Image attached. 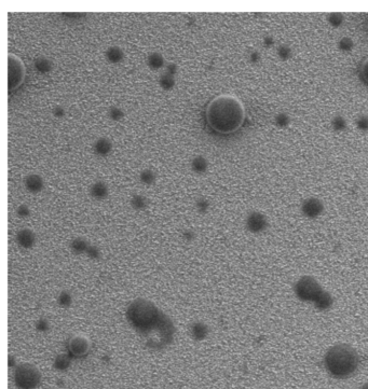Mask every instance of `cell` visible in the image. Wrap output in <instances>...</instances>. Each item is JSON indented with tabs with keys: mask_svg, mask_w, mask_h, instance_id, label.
Masks as SVG:
<instances>
[{
	"mask_svg": "<svg viewBox=\"0 0 368 389\" xmlns=\"http://www.w3.org/2000/svg\"><path fill=\"white\" fill-rule=\"evenodd\" d=\"M130 326L144 339L150 350H162L174 342L176 328L172 319L146 299L132 301L125 311Z\"/></svg>",
	"mask_w": 368,
	"mask_h": 389,
	"instance_id": "cell-1",
	"label": "cell"
},
{
	"mask_svg": "<svg viewBox=\"0 0 368 389\" xmlns=\"http://www.w3.org/2000/svg\"><path fill=\"white\" fill-rule=\"evenodd\" d=\"M209 126L218 134L237 132L244 123L245 109L241 100L233 95L222 94L213 98L205 110Z\"/></svg>",
	"mask_w": 368,
	"mask_h": 389,
	"instance_id": "cell-2",
	"label": "cell"
},
{
	"mask_svg": "<svg viewBox=\"0 0 368 389\" xmlns=\"http://www.w3.org/2000/svg\"><path fill=\"white\" fill-rule=\"evenodd\" d=\"M325 369L330 376L338 380L351 377L359 369L360 356L348 344H337L330 347L324 357Z\"/></svg>",
	"mask_w": 368,
	"mask_h": 389,
	"instance_id": "cell-3",
	"label": "cell"
},
{
	"mask_svg": "<svg viewBox=\"0 0 368 389\" xmlns=\"http://www.w3.org/2000/svg\"><path fill=\"white\" fill-rule=\"evenodd\" d=\"M14 385L19 389H37L41 384V373L30 364H21L14 369Z\"/></svg>",
	"mask_w": 368,
	"mask_h": 389,
	"instance_id": "cell-4",
	"label": "cell"
},
{
	"mask_svg": "<svg viewBox=\"0 0 368 389\" xmlns=\"http://www.w3.org/2000/svg\"><path fill=\"white\" fill-rule=\"evenodd\" d=\"M294 292L298 300L313 304L323 294L324 289L316 278L311 276H303L295 284Z\"/></svg>",
	"mask_w": 368,
	"mask_h": 389,
	"instance_id": "cell-5",
	"label": "cell"
},
{
	"mask_svg": "<svg viewBox=\"0 0 368 389\" xmlns=\"http://www.w3.org/2000/svg\"><path fill=\"white\" fill-rule=\"evenodd\" d=\"M65 349L74 360H83L88 358L92 351V343L84 335H73L66 341Z\"/></svg>",
	"mask_w": 368,
	"mask_h": 389,
	"instance_id": "cell-6",
	"label": "cell"
},
{
	"mask_svg": "<svg viewBox=\"0 0 368 389\" xmlns=\"http://www.w3.org/2000/svg\"><path fill=\"white\" fill-rule=\"evenodd\" d=\"M25 67L21 58L14 54L8 55V90L13 92L20 88L25 79Z\"/></svg>",
	"mask_w": 368,
	"mask_h": 389,
	"instance_id": "cell-7",
	"label": "cell"
},
{
	"mask_svg": "<svg viewBox=\"0 0 368 389\" xmlns=\"http://www.w3.org/2000/svg\"><path fill=\"white\" fill-rule=\"evenodd\" d=\"M245 227L247 231L253 234L263 233L268 228V219L266 215L260 211H252L249 212L245 220Z\"/></svg>",
	"mask_w": 368,
	"mask_h": 389,
	"instance_id": "cell-8",
	"label": "cell"
},
{
	"mask_svg": "<svg viewBox=\"0 0 368 389\" xmlns=\"http://www.w3.org/2000/svg\"><path fill=\"white\" fill-rule=\"evenodd\" d=\"M324 204L323 202L318 198H308L302 202L301 212L308 219H317L323 214Z\"/></svg>",
	"mask_w": 368,
	"mask_h": 389,
	"instance_id": "cell-9",
	"label": "cell"
},
{
	"mask_svg": "<svg viewBox=\"0 0 368 389\" xmlns=\"http://www.w3.org/2000/svg\"><path fill=\"white\" fill-rule=\"evenodd\" d=\"M36 234L30 229H21V230L15 235V241L18 245L23 249H31L36 244Z\"/></svg>",
	"mask_w": 368,
	"mask_h": 389,
	"instance_id": "cell-10",
	"label": "cell"
},
{
	"mask_svg": "<svg viewBox=\"0 0 368 389\" xmlns=\"http://www.w3.org/2000/svg\"><path fill=\"white\" fill-rule=\"evenodd\" d=\"M24 186L29 193H40L45 188V180L38 174H29L24 179Z\"/></svg>",
	"mask_w": 368,
	"mask_h": 389,
	"instance_id": "cell-11",
	"label": "cell"
},
{
	"mask_svg": "<svg viewBox=\"0 0 368 389\" xmlns=\"http://www.w3.org/2000/svg\"><path fill=\"white\" fill-rule=\"evenodd\" d=\"M210 334V328L203 321H195L190 326V335L196 342L204 341Z\"/></svg>",
	"mask_w": 368,
	"mask_h": 389,
	"instance_id": "cell-12",
	"label": "cell"
},
{
	"mask_svg": "<svg viewBox=\"0 0 368 389\" xmlns=\"http://www.w3.org/2000/svg\"><path fill=\"white\" fill-rule=\"evenodd\" d=\"M89 192L92 199L97 201H104L108 198L109 189L104 181H95L94 183L91 184Z\"/></svg>",
	"mask_w": 368,
	"mask_h": 389,
	"instance_id": "cell-13",
	"label": "cell"
},
{
	"mask_svg": "<svg viewBox=\"0 0 368 389\" xmlns=\"http://www.w3.org/2000/svg\"><path fill=\"white\" fill-rule=\"evenodd\" d=\"M111 150H113V142L106 137H100L93 143V152L98 157H107Z\"/></svg>",
	"mask_w": 368,
	"mask_h": 389,
	"instance_id": "cell-14",
	"label": "cell"
},
{
	"mask_svg": "<svg viewBox=\"0 0 368 389\" xmlns=\"http://www.w3.org/2000/svg\"><path fill=\"white\" fill-rule=\"evenodd\" d=\"M73 358L67 353L58 354L53 360V367L58 372H65L72 366Z\"/></svg>",
	"mask_w": 368,
	"mask_h": 389,
	"instance_id": "cell-15",
	"label": "cell"
},
{
	"mask_svg": "<svg viewBox=\"0 0 368 389\" xmlns=\"http://www.w3.org/2000/svg\"><path fill=\"white\" fill-rule=\"evenodd\" d=\"M105 57L110 64H119L124 58V52L118 46H111L105 52Z\"/></svg>",
	"mask_w": 368,
	"mask_h": 389,
	"instance_id": "cell-16",
	"label": "cell"
},
{
	"mask_svg": "<svg viewBox=\"0 0 368 389\" xmlns=\"http://www.w3.org/2000/svg\"><path fill=\"white\" fill-rule=\"evenodd\" d=\"M333 304H334L333 296L330 295L329 292L325 291V290H324L323 294L319 296V299L313 303L314 307H316L317 310L322 311V312L330 310V308H332V306H333Z\"/></svg>",
	"mask_w": 368,
	"mask_h": 389,
	"instance_id": "cell-17",
	"label": "cell"
},
{
	"mask_svg": "<svg viewBox=\"0 0 368 389\" xmlns=\"http://www.w3.org/2000/svg\"><path fill=\"white\" fill-rule=\"evenodd\" d=\"M147 64L149 68L153 69V70H159L163 67H165V60L161 53L159 52H152L147 57Z\"/></svg>",
	"mask_w": 368,
	"mask_h": 389,
	"instance_id": "cell-18",
	"label": "cell"
},
{
	"mask_svg": "<svg viewBox=\"0 0 368 389\" xmlns=\"http://www.w3.org/2000/svg\"><path fill=\"white\" fill-rule=\"evenodd\" d=\"M90 243L83 237H74L71 242V250L74 254H85Z\"/></svg>",
	"mask_w": 368,
	"mask_h": 389,
	"instance_id": "cell-19",
	"label": "cell"
},
{
	"mask_svg": "<svg viewBox=\"0 0 368 389\" xmlns=\"http://www.w3.org/2000/svg\"><path fill=\"white\" fill-rule=\"evenodd\" d=\"M190 166L194 173L202 175L209 168V162H207V160L203 156H196L191 161Z\"/></svg>",
	"mask_w": 368,
	"mask_h": 389,
	"instance_id": "cell-20",
	"label": "cell"
},
{
	"mask_svg": "<svg viewBox=\"0 0 368 389\" xmlns=\"http://www.w3.org/2000/svg\"><path fill=\"white\" fill-rule=\"evenodd\" d=\"M34 68L40 74H47L52 70V63L49 58L40 56L34 61Z\"/></svg>",
	"mask_w": 368,
	"mask_h": 389,
	"instance_id": "cell-21",
	"label": "cell"
},
{
	"mask_svg": "<svg viewBox=\"0 0 368 389\" xmlns=\"http://www.w3.org/2000/svg\"><path fill=\"white\" fill-rule=\"evenodd\" d=\"M131 207L136 211H142L145 210L148 206V199L144 194L136 193L134 195H132V198L130 200Z\"/></svg>",
	"mask_w": 368,
	"mask_h": 389,
	"instance_id": "cell-22",
	"label": "cell"
},
{
	"mask_svg": "<svg viewBox=\"0 0 368 389\" xmlns=\"http://www.w3.org/2000/svg\"><path fill=\"white\" fill-rule=\"evenodd\" d=\"M73 302H74L73 296L71 292L67 290L61 291L56 297L57 305L62 308H69L73 305Z\"/></svg>",
	"mask_w": 368,
	"mask_h": 389,
	"instance_id": "cell-23",
	"label": "cell"
},
{
	"mask_svg": "<svg viewBox=\"0 0 368 389\" xmlns=\"http://www.w3.org/2000/svg\"><path fill=\"white\" fill-rule=\"evenodd\" d=\"M175 77L170 76L168 73H162L159 78V85L163 91H172L175 87Z\"/></svg>",
	"mask_w": 368,
	"mask_h": 389,
	"instance_id": "cell-24",
	"label": "cell"
},
{
	"mask_svg": "<svg viewBox=\"0 0 368 389\" xmlns=\"http://www.w3.org/2000/svg\"><path fill=\"white\" fill-rule=\"evenodd\" d=\"M157 176L152 169H143L140 173V181L144 185H151L156 183Z\"/></svg>",
	"mask_w": 368,
	"mask_h": 389,
	"instance_id": "cell-25",
	"label": "cell"
},
{
	"mask_svg": "<svg viewBox=\"0 0 368 389\" xmlns=\"http://www.w3.org/2000/svg\"><path fill=\"white\" fill-rule=\"evenodd\" d=\"M276 55H278V57L281 61L286 62L292 58L293 49L289 45L282 44V45L278 46V47H276Z\"/></svg>",
	"mask_w": 368,
	"mask_h": 389,
	"instance_id": "cell-26",
	"label": "cell"
},
{
	"mask_svg": "<svg viewBox=\"0 0 368 389\" xmlns=\"http://www.w3.org/2000/svg\"><path fill=\"white\" fill-rule=\"evenodd\" d=\"M337 47L340 52L349 53L354 49V41L350 37H341L337 42Z\"/></svg>",
	"mask_w": 368,
	"mask_h": 389,
	"instance_id": "cell-27",
	"label": "cell"
},
{
	"mask_svg": "<svg viewBox=\"0 0 368 389\" xmlns=\"http://www.w3.org/2000/svg\"><path fill=\"white\" fill-rule=\"evenodd\" d=\"M344 22V15L340 12H332L327 15V23L333 28H339Z\"/></svg>",
	"mask_w": 368,
	"mask_h": 389,
	"instance_id": "cell-28",
	"label": "cell"
},
{
	"mask_svg": "<svg viewBox=\"0 0 368 389\" xmlns=\"http://www.w3.org/2000/svg\"><path fill=\"white\" fill-rule=\"evenodd\" d=\"M346 127H348V121L345 120L344 116L337 114L335 115L333 120H332V129L335 132H343L346 130Z\"/></svg>",
	"mask_w": 368,
	"mask_h": 389,
	"instance_id": "cell-29",
	"label": "cell"
},
{
	"mask_svg": "<svg viewBox=\"0 0 368 389\" xmlns=\"http://www.w3.org/2000/svg\"><path fill=\"white\" fill-rule=\"evenodd\" d=\"M124 111L123 109H121L118 106H111V107L107 111L108 118L114 121V122H119L124 118Z\"/></svg>",
	"mask_w": 368,
	"mask_h": 389,
	"instance_id": "cell-30",
	"label": "cell"
},
{
	"mask_svg": "<svg viewBox=\"0 0 368 389\" xmlns=\"http://www.w3.org/2000/svg\"><path fill=\"white\" fill-rule=\"evenodd\" d=\"M291 123V116L286 113H279L274 116V124L279 129H286Z\"/></svg>",
	"mask_w": 368,
	"mask_h": 389,
	"instance_id": "cell-31",
	"label": "cell"
},
{
	"mask_svg": "<svg viewBox=\"0 0 368 389\" xmlns=\"http://www.w3.org/2000/svg\"><path fill=\"white\" fill-rule=\"evenodd\" d=\"M195 206H196V211H198L199 214L205 215L209 212V210L211 208V202L206 198H203V196H202V198H199L196 201Z\"/></svg>",
	"mask_w": 368,
	"mask_h": 389,
	"instance_id": "cell-32",
	"label": "cell"
},
{
	"mask_svg": "<svg viewBox=\"0 0 368 389\" xmlns=\"http://www.w3.org/2000/svg\"><path fill=\"white\" fill-rule=\"evenodd\" d=\"M356 129L361 132H368V115L361 114L355 120Z\"/></svg>",
	"mask_w": 368,
	"mask_h": 389,
	"instance_id": "cell-33",
	"label": "cell"
},
{
	"mask_svg": "<svg viewBox=\"0 0 368 389\" xmlns=\"http://www.w3.org/2000/svg\"><path fill=\"white\" fill-rule=\"evenodd\" d=\"M85 254H87V257L89 259L98 261V260L100 259V254H102V253H100V249L98 246L90 244V246H89V248L87 250V252H85Z\"/></svg>",
	"mask_w": 368,
	"mask_h": 389,
	"instance_id": "cell-34",
	"label": "cell"
},
{
	"mask_svg": "<svg viewBox=\"0 0 368 389\" xmlns=\"http://www.w3.org/2000/svg\"><path fill=\"white\" fill-rule=\"evenodd\" d=\"M35 328H36V330H37V331H38V332L46 333V332L49 331V329H50V323H49V321L47 320L46 318L41 317V318L38 319V320L36 321V323H35Z\"/></svg>",
	"mask_w": 368,
	"mask_h": 389,
	"instance_id": "cell-35",
	"label": "cell"
},
{
	"mask_svg": "<svg viewBox=\"0 0 368 389\" xmlns=\"http://www.w3.org/2000/svg\"><path fill=\"white\" fill-rule=\"evenodd\" d=\"M15 212H17L18 217H20L21 219H26V218H28L30 216V214H31L30 208L27 205H25V204L19 205L18 208H17V211H15Z\"/></svg>",
	"mask_w": 368,
	"mask_h": 389,
	"instance_id": "cell-36",
	"label": "cell"
},
{
	"mask_svg": "<svg viewBox=\"0 0 368 389\" xmlns=\"http://www.w3.org/2000/svg\"><path fill=\"white\" fill-rule=\"evenodd\" d=\"M196 237V234L194 230H191V229H185V230L181 232V238H183L186 243H193Z\"/></svg>",
	"mask_w": 368,
	"mask_h": 389,
	"instance_id": "cell-37",
	"label": "cell"
},
{
	"mask_svg": "<svg viewBox=\"0 0 368 389\" xmlns=\"http://www.w3.org/2000/svg\"><path fill=\"white\" fill-rule=\"evenodd\" d=\"M164 69H165L164 73H168V74H170V76H173V77H175L178 72V66H177V64H175V63H168L167 65H165Z\"/></svg>",
	"mask_w": 368,
	"mask_h": 389,
	"instance_id": "cell-38",
	"label": "cell"
},
{
	"mask_svg": "<svg viewBox=\"0 0 368 389\" xmlns=\"http://www.w3.org/2000/svg\"><path fill=\"white\" fill-rule=\"evenodd\" d=\"M361 76L363 78V80L368 84V57L366 60L363 62L362 66H361Z\"/></svg>",
	"mask_w": 368,
	"mask_h": 389,
	"instance_id": "cell-39",
	"label": "cell"
},
{
	"mask_svg": "<svg viewBox=\"0 0 368 389\" xmlns=\"http://www.w3.org/2000/svg\"><path fill=\"white\" fill-rule=\"evenodd\" d=\"M248 60H249L250 63L253 64V65H256V64H258V63L261 61V54H260V52L257 51V50L252 51V52L249 53Z\"/></svg>",
	"mask_w": 368,
	"mask_h": 389,
	"instance_id": "cell-40",
	"label": "cell"
},
{
	"mask_svg": "<svg viewBox=\"0 0 368 389\" xmlns=\"http://www.w3.org/2000/svg\"><path fill=\"white\" fill-rule=\"evenodd\" d=\"M52 114L57 119H62L66 115V111H65V109H64V107H62V106H56V107L53 108Z\"/></svg>",
	"mask_w": 368,
	"mask_h": 389,
	"instance_id": "cell-41",
	"label": "cell"
},
{
	"mask_svg": "<svg viewBox=\"0 0 368 389\" xmlns=\"http://www.w3.org/2000/svg\"><path fill=\"white\" fill-rule=\"evenodd\" d=\"M263 45L266 49H270L275 45V40L272 36H266L263 40Z\"/></svg>",
	"mask_w": 368,
	"mask_h": 389,
	"instance_id": "cell-42",
	"label": "cell"
},
{
	"mask_svg": "<svg viewBox=\"0 0 368 389\" xmlns=\"http://www.w3.org/2000/svg\"><path fill=\"white\" fill-rule=\"evenodd\" d=\"M8 365H9V367H11V369H15V367L18 366L17 359H15V357L13 355H9Z\"/></svg>",
	"mask_w": 368,
	"mask_h": 389,
	"instance_id": "cell-43",
	"label": "cell"
},
{
	"mask_svg": "<svg viewBox=\"0 0 368 389\" xmlns=\"http://www.w3.org/2000/svg\"><path fill=\"white\" fill-rule=\"evenodd\" d=\"M361 389H368V383H366V384H364V385L362 386V388Z\"/></svg>",
	"mask_w": 368,
	"mask_h": 389,
	"instance_id": "cell-44",
	"label": "cell"
}]
</instances>
